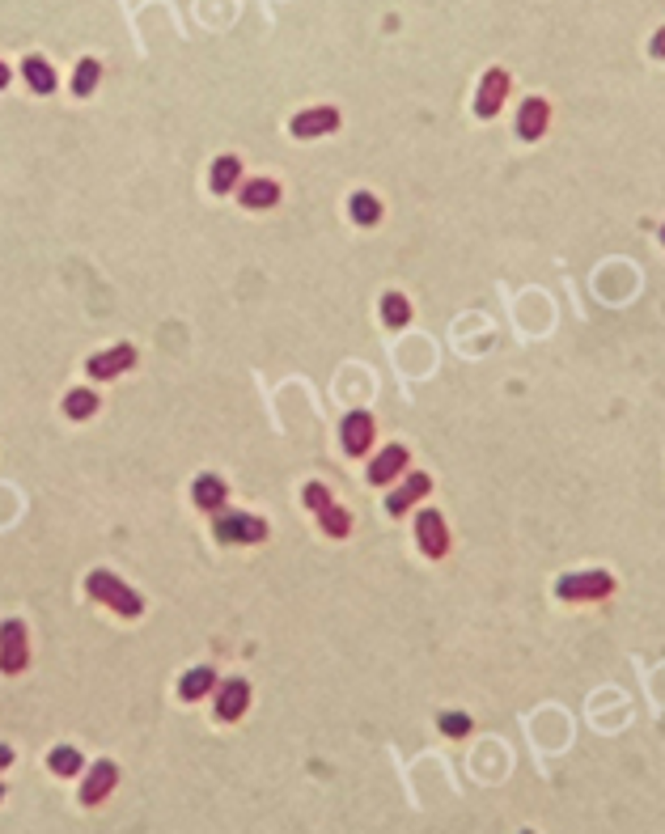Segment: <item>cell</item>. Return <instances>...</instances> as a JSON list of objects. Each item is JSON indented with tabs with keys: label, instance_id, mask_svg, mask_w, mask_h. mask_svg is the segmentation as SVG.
I'll return each mask as SVG.
<instances>
[{
	"label": "cell",
	"instance_id": "3957f363",
	"mask_svg": "<svg viewBox=\"0 0 665 834\" xmlns=\"http://www.w3.org/2000/svg\"><path fill=\"white\" fill-rule=\"evenodd\" d=\"M30 665V636L21 619L0 623V674H21Z\"/></svg>",
	"mask_w": 665,
	"mask_h": 834
},
{
	"label": "cell",
	"instance_id": "7c38bea8",
	"mask_svg": "<svg viewBox=\"0 0 665 834\" xmlns=\"http://www.w3.org/2000/svg\"><path fill=\"white\" fill-rule=\"evenodd\" d=\"M114 779H119V767H114V762H94V767H89V779H85V788H81V805H102L111 796Z\"/></svg>",
	"mask_w": 665,
	"mask_h": 834
},
{
	"label": "cell",
	"instance_id": "9a60e30c",
	"mask_svg": "<svg viewBox=\"0 0 665 834\" xmlns=\"http://www.w3.org/2000/svg\"><path fill=\"white\" fill-rule=\"evenodd\" d=\"M191 496L204 513H216V509H225V483H221V475H199L191 487Z\"/></svg>",
	"mask_w": 665,
	"mask_h": 834
},
{
	"label": "cell",
	"instance_id": "8992f818",
	"mask_svg": "<svg viewBox=\"0 0 665 834\" xmlns=\"http://www.w3.org/2000/svg\"><path fill=\"white\" fill-rule=\"evenodd\" d=\"M340 128V111L335 106H314V111H301L289 123V131L297 140H318V136H331Z\"/></svg>",
	"mask_w": 665,
	"mask_h": 834
},
{
	"label": "cell",
	"instance_id": "4fadbf2b",
	"mask_svg": "<svg viewBox=\"0 0 665 834\" xmlns=\"http://www.w3.org/2000/svg\"><path fill=\"white\" fill-rule=\"evenodd\" d=\"M547 119H551V106L543 97H526L521 102V114H518V136L521 140H538L547 131Z\"/></svg>",
	"mask_w": 665,
	"mask_h": 834
},
{
	"label": "cell",
	"instance_id": "5b68a950",
	"mask_svg": "<svg viewBox=\"0 0 665 834\" xmlns=\"http://www.w3.org/2000/svg\"><path fill=\"white\" fill-rule=\"evenodd\" d=\"M416 538H420V551L428 560H441V555L450 551V530H445V521H441L437 509H424V513L416 517Z\"/></svg>",
	"mask_w": 665,
	"mask_h": 834
},
{
	"label": "cell",
	"instance_id": "52a82bcc",
	"mask_svg": "<svg viewBox=\"0 0 665 834\" xmlns=\"http://www.w3.org/2000/svg\"><path fill=\"white\" fill-rule=\"evenodd\" d=\"M509 85H513V77H509L504 68H487L484 85H479V94H475V114H479V119H492V114L501 111V102L509 97Z\"/></svg>",
	"mask_w": 665,
	"mask_h": 834
},
{
	"label": "cell",
	"instance_id": "e0dca14e",
	"mask_svg": "<svg viewBox=\"0 0 665 834\" xmlns=\"http://www.w3.org/2000/svg\"><path fill=\"white\" fill-rule=\"evenodd\" d=\"M382 322H386L390 331H403L407 322H411V301H407L403 292H386L382 297Z\"/></svg>",
	"mask_w": 665,
	"mask_h": 834
},
{
	"label": "cell",
	"instance_id": "5bb4252c",
	"mask_svg": "<svg viewBox=\"0 0 665 834\" xmlns=\"http://www.w3.org/2000/svg\"><path fill=\"white\" fill-rule=\"evenodd\" d=\"M403 470H407V450L403 445H386V450L369 462V475H365V479L369 483H390L394 475H403Z\"/></svg>",
	"mask_w": 665,
	"mask_h": 834
},
{
	"label": "cell",
	"instance_id": "ba28073f",
	"mask_svg": "<svg viewBox=\"0 0 665 834\" xmlns=\"http://www.w3.org/2000/svg\"><path fill=\"white\" fill-rule=\"evenodd\" d=\"M374 433H377V424L369 411H348V416H343L340 436H343V450L352 453V458H360V453L374 445Z\"/></svg>",
	"mask_w": 665,
	"mask_h": 834
},
{
	"label": "cell",
	"instance_id": "603a6c76",
	"mask_svg": "<svg viewBox=\"0 0 665 834\" xmlns=\"http://www.w3.org/2000/svg\"><path fill=\"white\" fill-rule=\"evenodd\" d=\"M318 517H323V530L331 534V538H348V534H352V513H348L343 504H335V500H331Z\"/></svg>",
	"mask_w": 665,
	"mask_h": 834
},
{
	"label": "cell",
	"instance_id": "83f0119b",
	"mask_svg": "<svg viewBox=\"0 0 665 834\" xmlns=\"http://www.w3.org/2000/svg\"><path fill=\"white\" fill-rule=\"evenodd\" d=\"M9 762H13V750H9V746H4V741H0V771L9 767Z\"/></svg>",
	"mask_w": 665,
	"mask_h": 834
},
{
	"label": "cell",
	"instance_id": "9c48e42d",
	"mask_svg": "<svg viewBox=\"0 0 665 834\" xmlns=\"http://www.w3.org/2000/svg\"><path fill=\"white\" fill-rule=\"evenodd\" d=\"M131 365H136V348H131V343H119V348H111V352L89 356L85 373H89V377H97V382H106V377H119V373H128Z\"/></svg>",
	"mask_w": 665,
	"mask_h": 834
},
{
	"label": "cell",
	"instance_id": "2e32d148",
	"mask_svg": "<svg viewBox=\"0 0 665 834\" xmlns=\"http://www.w3.org/2000/svg\"><path fill=\"white\" fill-rule=\"evenodd\" d=\"M276 199H280V187L272 182V178H255V182H246V187H242V204H246V208H255V212L272 208Z\"/></svg>",
	"mask_w": 665,
	"mask_h": 834
},
{
	"label": "cell",
	"instance_id": "7402d4cb",
	"mask_svg": "<svg viewBox=\"0 0 665 834\" xmlns=\"http://www.w3.org/2000/svg\"><path fill=\"white\" fill-rule=\"evenodd\" d=\"M97 407H102V402H97L94 390H68L64 394V416L68 419H89Z\"/></svg>",
	"mask_w": 665,
	"mask_h": 834
},
{
	"label": "cell",
	"instance_id": "8fae6325",
	"mask_svg": "<svg viewBox=\"0 0 665 834\" xmlns=\"http://www.w3.org/2000/svg\"><path fill=\"white\" fill-rule=\"evenodd\" d=\"M246 707H250V682L246 678H229L221 687V699H216V716L221 720H238Z\"/></svg>",
	"mask_w": 665,
	"mask_h": 834
},
{
	"label": "cell",
	"instance_id": "ac0fdd59",
	"mask_svg": "<svg viewBox=\"0 0 665 834\" xmlns=\"http://www.w3.org/2000/svg\"><path fill=\"white\" fill-rule=\"evenodd\" d=\"M21 72H26L34 94H51V89H55V72H51V64L43 60V55H30V60L21 64Z\"/></svg>",
	"mask_w": 665,
	"mask_h": 834
},
{
	"label": "cell",
	"instance_id": "cb8c5ba5",
	"mask_svg": "<svg viewBox=\"0 0 665 834\" xmlns=\"http://www.w3.org/2000/svg\"><path fill=\"white\" fill-rule=\"evenodd\" d=\"M47 767L55 771V775H77V771H81V754H77L72 746H55L47 754Z\"/></svg>",
	"mask_w": 665,
	"mask_h": 834
},
{
	"label": "cell",
	"instance_id": "ffe728a7",
	"mask_svg": "<svg viewBox=\"0 0 665 834\" xmlns=\"http://www.w3.org/2000/svg\"><path fill=\"white\" fill-rule=\"evenodd\" d=\"M348 208H352V221H357V225H365V229L382 221V199H377V195H369V191H357Z\"/></svg>",
	"mask_w": 665,
	"mask_h": 834
},
{
	"label": "cell",
	"instance_id": "484cf974",
	"mask_svg": "<svg viewBox=\"0 0 665 834\" xmlns=\"http://www.w3.org/2000/svg\"><path fill=\"white\" fill-rule=\"evenodd\" d=\"M441 733H445V737H467V733H471V716H467V712H441Z\"/></svg>",
	"mask_w": 665,
	"mask_h": 834
},
{
	"label": "cell",
	"instance_id": "30bf717a",
	"mask_svg": "<svg viewBox=\"0 0 665 834\" xmlns=\"http://www.w3.org/2000/svg\"><path fill=\"white\" fill-rule=\"evenodd\" d=\"M428 487H433V479H428V475H420V470H416V475H407L403 487H394V492H390L386 513H390V517H403L407 509L416 504V500L428 496Z\"/></svg>",
	"mask_w": 665,
	"mask_h": 834
},
{
	"label": "cell",
	"instance_id": "f546056e",
	"mask_svg": "<svg viewBox=\"0 0 665 834\" xmlns=\"http://www.w3.org/2000/svg\"><path fill=\"white\" fill-rule=\"evenodd\" d=\"M0 796H4V784H0Z\"/></svg>",
	"mask_w": 665,
	"mask_h": 834
},
{
	"label": "cell",
	"instance_id": "4316f807",
	"mask_svg": "<svg viewBox=\"0 0 665 834\" xmlns=\"http://www.w3.org/2000/svg\"><path fill=\"white\" fill-rule=\"evenodd\" d=\"M301 500H306V509H314V513H323L326 504H331V492H326L323 483H306V492H301Z\"/></svg>",
	"mask_w": 665,
	"mask_h": 834
},
{
	"label": "cell",
	"instance_id": "f1b7e54d",
	"mask_svg": "<svg viewBox=\"0 0 665 834\" xmlns=\"http://www.w3.org/2000/svg\"><path fill=\"white\" fill-rule=\"evenodd\" d=\"M4 85H9V68L0 64V89H4Z\"/></svg>",
	"mask_w": 665,
	"mask_h": 834
},
{
	"label": "cell",
	"instance_id": "277c9868",
	"mask_svg": "<svg viewBox=\"0 0 665 834\" xmlns=\"http://www.w3.org/2000/svg\"><path fill=\"white\" fill-rule=\"evenodd\" d=\"M216 538L221 543H263L267 538V521L250 513H225L216 517Z\"/></svg>",
	"mask_w": 665,
	"mask_h": 834
},
{
	"label": "cell",
	"instance_id": "44dd1931",
	"mask_svg": "<svg viewBox=\"0 0 665 834\" xmlns=\"http://www.w3.org/2000/svg\"><path fill=\"white\" fill-rule=\"evenodd\" d=\"M238 174H242V161L238 157H216V165H212V191L229 195L233 182H238Z\"/></svg>",
	"mask_w": 665,
	"mask_h": 834
},
{
	"label": "cell",
	"instance_id": "d6986e66",
	"mask_svg": "<svg viewBox=\"0 0 665 834\" xmlns=\"http://www.w3.org/2000/svg\"><path fill=\"white\" fill-rule=\"evenodd\" d=\"M216 687V674H212L208 665H199V670H191V674L182 678V687H179V695L187 699V703H195V699H204L208 690Z\"/></svg>",
	"mask_w": 665,
	"mask_h": 834
},
{
	"label": "cell",
	"instance_id": "d4e9b609",
	"mask_svg": "<svg viewBox=\"0 0 665 834\" xmlns=\"http://www.w3.org/2000/svg\"><path fill=\"white\" fill-rule=\"evenodd\" d=\"M97 77H102V64H97V60H81V64H77V80H72V94L89 97L94 94V85H97Z\"/></svg>",
	"mask_w": 665,
	"mask_h": 834
},
{
	"label": "cell",
	"instance_id": "6da1fadb",
	"mask_svg": "<svg viewBox=\"0 0 665 834\" xmlns=\"http://www.w3.org/2000/svg\"><path fill=\"white\" fill-rule=\"evenodd\" d=\"M85 589H89V597H97L102 606H111L114 614H123V619H140V614H145V602H140V594H136V589H128V585L114 577V572H106V568L89 572V577H85Z\"/></svg>",
	"mask_w": 665,
	"mask_h": 834
},
{
	"label": "cell",
	"instance_id": "7a4b0ae2",
	"mask_svg": "<svg viewBox=\"0 0 665 834\" xmlns=\"http://www.w3.org/2000/svg\"><path fill=\"white\" fill-rule=\"evenodd\" d=\"M615 594V577L610 572H568L555 580V597L560 602H598V597Z\"/></svg>",
	"mask_w": 665,
	"mask_h": 834
}]
</instances>
